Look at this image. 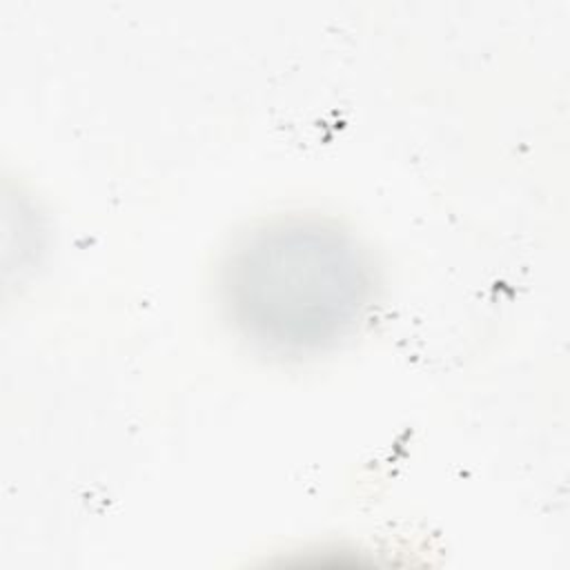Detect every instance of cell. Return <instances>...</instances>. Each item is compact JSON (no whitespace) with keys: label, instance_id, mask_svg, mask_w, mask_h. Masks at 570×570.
<instances>
[{"label":"cell","instance_id":"obj_1","mask_svg":"<svg viewBox=\"0 0 570 570\" xmlns=\"http://www.w3.org/2000/svg\"><path fill=\"white\" fill-rule=\"evenodd\" d=\"M372 294V269L352 236L289 218L254 229L223 267V301L256 345L314 354L350 336Z\"/></svg>","mask_w":570,"mask_h":570}]
</instances>
